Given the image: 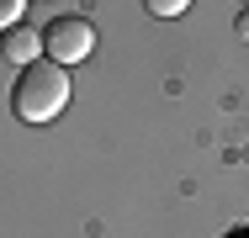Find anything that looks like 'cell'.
<instances>
[{"mask_svg":"<svg viewBox=\"0 0 249 238\" xmlns=\"http://www.w3.org/2000/svg\"><path fill=\"white\" fill-rule=\"evenodd\" d=\"M21 11H27V0H0V32H11L21 21Z\"/></svg>","mask_w":249,"mask_h":238,"instance_id":"5","label":"cell"},{"mask_svg":"<svg viewBox=\"0 0 249 238\" xmlns=\"http://www.w3.org/2000/svg\"><path fill=\"white\" fill-rule=\"evenodd\" d=\"M90 48H96V27L85 21V16H53L48 27H43V53H48L53 64H85L90 58Z\"/></svg>","mask_w":249,"mask_h":238,"instance_id":"2","label":"cell"},{"mask_svg":"<svg viewBox=\"0 0 249 238\" xmlns=\"http://www.w3.org/2000/svg\"><path fill=\"white\" fill-rule=\"evenodd\" d=\"M233 32H239V37H244V43H249V5H244V11H239V21H233Z\"/></svg>","mask_w":249,"mask_h":238,"instance_id":"6","label":"cell"},{"mask_svg":"<svg viewBox=\"0 0 249 238\" xmlns=\"http://www.w3.org/2000/svg\"><path fill=\"white\" fill-rule=\"evenodd\" d=\"M244 5H249V0H244Z\"/></svg>","mask_w":249,"mask_h":238,"instance_id":"7","label":"cell"},{"mask_svg":"<svg viewBox=\"0 0 249 238\" xmlns=\"http://www.w3.org/2000/svg\"><path fill=\"white\" fill-rule=\"evenodd\" d=\"M0 53H5L16 69H27V64L43 58V32H32V27H11V32H0Z\"/></svg>","mask_w":249,"mask_h":238,"instance_id":"3","label":"cell"},{"mask_svg":"<svg viewBox=\"0 0 249 238\" xmlns=\"http://www.w3.org/2000/svg\"><path fill=\"white\" fill-rule=\"evenodd\" d=\"M69 106V69L64 64H27L21 74H16V85H11V111L21 117V122H32V127H43L53 122L58 111Z\"/></svg>","mask_w":249,"mask_h":238,"instance_id":"1","label":"cell"},{"mask_svg":"<svg viewBox=\"0 0 249 238\" xmlns=\"http://www.w3.org/2000/svg\"><path fill=\"white\" fill-rule=\"evenodd\" d=\"M186 5H191V0H143V11H149V16H159V21H170V16H180Z\"/></svg>","mask_w":249,"mask_h":238,"instance_id":"4","label":"cell"}]
</instances>
